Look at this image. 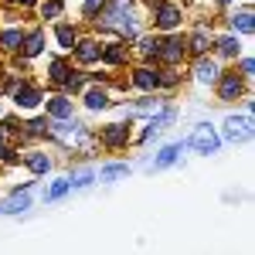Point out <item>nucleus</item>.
I'll use <instances>...</instances> for the list:
<instances>
[{
  "mask_svg": "<svg viewBox=\"0 0 255 255\" xmlns=\"http://www.w3.org/2000/svg\"><path fill=\"white\" fill-rule=\"evenodd\" d=\"M177 153H180V146H163V150H160V157L153 160V170H163V167H170V163L177 160Z\"/></svg>",
  "mask_w": 255,
  "mask_h": 255,
  "instance_id": "14",
  "label": "nucleus"
},
{
  "mask_svg": "<svg viewBox=\"0 0 255 255\" xmlns=\"http://www.w3.org/2000/svg\"><path fill=\"white\" fill-rule=\"evenodd\" d=\"M249 133H252V119L249 116H232L228 119V123H225V139H232V143H235V139H242V136H249Z\"/></svg>",
  "mask_w": 255,
  "mask_h": 255,
  "instance_id": "2",
  "label": "nucleus"
},
{
  "mask_svg": "<svg viewBox=\"0 0 255 255\" xmlns=\"http://www.w3.org/2000/svg\"><path fill=\"white\" fill-rule=\"evenodd\" d=\"M221 3H228V0H221Z\"/></svg>",
  "mask_w": 255,
  "mask_h": 255,
  "instance_id": "32",
  "label": "nucleus"
},
{
  "mask_svg": "<svg viewBox=\"0 0 255 255\" xmlns=\"http://www.w3.org/2000/svg\"><path fill=\"white\" fill-rule=\"evenodd\" d=\"M85 106H89V109H106V106H109V99H106L102 89H92V92L85 96Z\"/></svg>",
  "mask_w": 255,
  "mask_h": 255,
  "instance_id": "17",
  "label": "nucleus"
},
{
  "mask_svg": "<svg viewBox=\"0 0 255 255\" xmlns=\"http://www.w3.org/2000/svg\"><path fill=\"white\" fill-rule=\"evenodd\" d=\"M0 44H3L7 51H20V44H24V34H20L17 27H10V31H3V34H0Z\"/></svg>",
  "mask_w": 255,
  "mask_h": 255,
  "instance_id": "11",
  "label": "nucleus"
},
{
  "mask_svg": "<svg viewBox=\"0 0 255 255\" xmlns=\"http://www.w3.org/2000/svg\"><path fill=\"white\" fill-rule=\"evenodd\" d=\"M191 48H194V51H204V48H208V38H204V34L197 31V34H194V41H191Z\"/></svg>",
  "mask_w": 255,
  "mask_h": 255,
  "instance_id": "28",
  "label": "nucleus"
},
{
  "mask_svg": "<svg viewBox=\"0 0 255 255\" xmlns=\"http://www.w3.org/2000/svg\"><path fill=\"white\" fill-rule=\"evenodd\" d=\"M197 82H204V85H211V82H218V65L215 61H197Z\"/></svg>",
  "mask_w": 255,
  "mask_h": 255,
  "instance_id": "8",
  "label": "nucleus"
},
{
  "mask_svg": "<svg viewBox=\"0 0 255 255\" xmlns=\"http://www.w3.org/2000/svg\"><path fill=\"white\" fill-rule=\"evenodd\" d=\"M14 92H17V106H24V109H34V106H38L41 102V92L38 89H14Z\"/></svg>",
  "mask_w": 255,
  "mask_h": 255,
  "instance_id": "10",
  "label": "nucleus"
},
{
  "mask_svg": "<svg viewBox=\"0 0 255 255\" xmlns=\"http://www.w3.org/2000/svg\"><path fill=\"white\" fill-rule=\"evenodd\" d=\"M139 51H143V55H153V58H157L160 41H157V38H143V41H139Z\"/></svg>",
  "mask_w": 255,
  "mask_h": 255,
  "instance_id": "24",
  "label": "nucleus"
},
{
  "mask_svg": "<svg viewBox=\"0 0 255 255\" xmlns=\"http://www.w3.org/2000/svg\"><path fill=\"white\" fill-rule=\"evenodd\" d=\"M27 167H31L34 174H44V170L51 167V160L44 157V153H31V157H27Z\"/></svg>",
  "mask_w": 255,
  "mask_h": 255,
  "instance_id": "18",
  "label": "nucleus"
},
{
  "mask_svg": "<svg viewBox=\"0 0 255 255\" xmlns=\"http://www.w3.org/2000/svg\"><path fill=\"white\" fill-rule=\"evenodd\" d=\"M242 75H255V61H252V58L242 61Z\"/></svg>",
  "mask_w": 255,
  "mask_h": 255,
  "instance_id": "30",
  "label": "nucleus"
},
{
  "mask_svg": "<svg viewBox=\"0 0 255 255\" xmlns=\"http://www.w3.org/2000/svg\"><path fill=\"white\" fill-rule=\"evenodd\" d=\"M27 133H34V136H38V133H44V123H41V119H34V123H27Z\"/></svg>",
  "mask_w": 255,
  "mask_h": 255,
  "instance_id": "29",
  "label": "nucleus"
},
{
  "mask_svg": "<svg viewBox=\"0 0 255 255\" xmlns=\"http://www.w3.org/2000/svg\"><path fill=\"white\" fill-rule=\"evenodd\" d=\"M58 41H61V48H75V31H72L68 24H61L58 27Z\"/></svg>",
  "mask_w": 255,
  "mask_h": 255,
  "instance_id": "21",
  "label": "nucleus"
},
{
  "mask_svg": "<svg viewBox=\"0 0 255 255\" xmlns=\"http://www.w3.org/2000/svg\"><path fill=\"white\" fill-rule=\"evenodd\" d=\"M102 139H106L109 146H123V143L129 139V126H123V123H113V126H106Z\"/></svg>",
  "mask_w": 255,
  "mask_h": 255,
  "instance_id": "4",
  "label": "nucleus"
},
{
  "mask_svg": "<svg viewBox=\"0 0 255 255\" xmlns=\"http://www.w3.org/2000/svg\"><path fill=\"white\" fill-rule=\"evenodd\" d=\"M68 187H72L68 180H58V184L51 187V201H55V197H61V194H65V191H68Z\"/></svg>",
  "mask_w": 255,
  "mask_h": 255,
  "instance_id": "27",
  "label": "nucleus"
},
{
  "mask_svg": "<svg viewBox=\"0 0 255 255\" xmlns=\"http://www.w3.org/2000/svg\"><path fill=\"white\" fill-rule=\"evenodd\" d=\"M123 58H126V44H113V48H106V61L116 65V61H123Z\"/></svg>",
  "mask_w": 255,
  "mask_h": 255,
  "instance_id": "23",
  "label": "nucleus"
},
{
  "mask_svg": "<svg viewBox=\"0 0 255 255\" xmlns=\"http://www.w3.org/2000/svg\"><path fill=\"white\" fill-rule=\"evenodd\" d=\"M61 14V0H48L44 3V17H58Z\"/></svg>",
  "mask_w": 255,
  "mask_h": 255,
  "instance_id": "25",
  "label": "nucleus"
},
{
  "mask_svg": "<svg viewBox=\"0 0 255 255\" xmlns=\"http://www.w3.org/2000/svg\"><path fill=\"white\" fill-rule=\"evenodd\" d=\"M102 55V48H99L96 41H79V58L82 61H96Z\"/></svg>",
  "mask_w": 255,
  "mask_h": 255,
  "instance_id": "15",
  "label": "nucleus"
},
{
  "mask_svg": "<svg viewBox=\"0 0 255 255\" xmlns=\"http://www.w3.org/2000/svg\"><path fill=\"white\" fill-rule=\"evenodd\" d=\"M133 82H136L139 89H153V85L160 82V72L157 68H139L136 75H133Z\"/></svg>",
  "mask_w": 255,
  "mask_h": 255,
  "instance_id": "9",
  "label": "nucleus"
},
{
  "mask_svg": "<svg viewBox=\"0 0 255 255\" xmlns=\"http://www.w3.org/2000/svg\"><path fill=\"white\" fill-rule=\"evenodd\" d=\"M232 27H238V31H245V34H252V31H255V17H252V10H245V14H238V17H232Z\"/></svg>",
  "mask_w": 255,
  "mask_h": 255,
  "instance_id": "16",
  "label": "nucleus"
},
{
  "mask_svg": "<svg viewBox=\"0 0 255 255\" xmlns=\"http://www.w3.org/2000/svg\"><path fill=\"white\" fill-rule=\"evenodd\" d=\"M51 79L58 82V85H65V82L72 79V75H68V65H61V61H55V65H51Z\"/></svg>",
  "mask_w": 255,
  "mask_h": 255,
  "instance_id": "22",
  "label": "nucleus"
},
{
  "mask_svg": "<svg viewBox=\"0 0 255 255\" xmlns=\"http://www.w3.org/2000/svg\"><path fill=\"white\" fill-rule=\"evenodd\" d=\"M20 3H24V7H31V3H38V0H20Z\"/></svg>",
  "mask_w": 255,
  "mask_h": 255,
  "instance_id": "31",
  "label": "nucleus"
},
{
  "mask_svg": "<svg viewBox=\"0 0 255 255\" xmlns=\"http://www.w3.org/2000/svg\"><path fill=\"white\" fill-rule=\"evenodd\" d=\"M218 51H221L225 58H235V55H238V41L235 38H221V41H218Z\"/></svg>",
  "mask_w": 255,
  "mask_h": 255,
  "instance_id": "19",
  "label": "nucleus"
},
{
  "mask_svg": "<svg viewBox=\"0 0 255 255\" xmlns=\"http://www.w3.org/2000/svg\"><path fill=\"white\" fill-rule=\"evenodd\" d=\"M218 143H221V139H218V133L211 126H197L194 136H191V146H194L197 153H204V157H208V153H218Z\"/></svg>",
  "mask_w": 255,
  "mask_h": 255,
  "instance_id": "1",
  "label": "nucleus"
},
{
  "mask_svg": "<svg viewBox=\"0 0 255 255\" xmlns=\"http://www.w3.org/2000/svg\"><path fill=\"white\" fill-rule=\"evenodd\" d=\"M177 24H180V10H177V7H167V3H160L157 27H177Z\"/></svg>",
  "mask_w": 255,
  "mask_h": 255,
  "instance_id": "7",
  "label": "nucleus"
},
{
  "mask_svg": "<svg viewBox=\"0 0 255 255\" xmlns=\"http://www.w3.org/2000/svg\"><path fill=\"white\" fill-rule=\"evenodd\" d=\"M0 208H3V211H7V215H17V211H27V208H31V197H27V187H24V191H20V194L7 197V201H3V204H0Z\"/></svg>",
  "mask_w": 255,
  "mask_h": 255,
  "instance_id": "5",
  "label": "nucleus"
},
{
  "mask_svg": "<svg viewBox=\"0 0 255 255\" xmlns=\"http://www.w3.org/2000/svg\"><path fill=\"white\" fill-rule=\"evenodd\" d=\"M48 113H51L55 119H68V116H72V99H51Z\"/></svg>",
  "mask_w": 255,
  "mask_h": 255,
  "instance_id": "12",
  "label": "nucleus"
},
{
  "mask_svg": "<svg viewBox=\"0 0 255 255\" xmlns=\"http://www.w3.org/2000/svg\"><path fill=\"white\" fill-rule=\"evenodd\" d=\"M238 96H242V79H238L235 72H228L221 79V99H238Z\"/></svg>",
  "mask_w": 255,
  "mask_h": 255,
  "instance_id": "6",
  "label": "nucleus"
},
{
  "mask_svg": "<svg viewBox=\"0 0 255 255\" xmlns=\"http://www.w3.org/2000/svg\"><path fill=\"white\" fill-rule=\"evenodd\" d=\"M41 48H44V34L41 31H34L31 38H24V44H20L24 55H41Z\"/></svg>",
  "mask_w": 255,
  "mask_h": 255,
  "instance_id": "13",
  "label": "nucleus"
},
{
  "mask_svg": "<svg viewBox=\"0 0 255 255\" xmlns=\"http://www.w3.org/2000/svg\"><path fill=\"white\" fill-rule=\"evenodd\" d=\"M163 61H180L184 58V41L180 38H167V41H160V51H157Z\"/></svg>",
  "mask_w": 255,
  "mask_h": 255,
  "instance_id": "3",
  "label": "nucleus"
},
{
  "mask_svg": "<svg viewBox=\"0 0 255 255\" xmlns=\"http://www.w3.org/2000/svg\"><path fill=\"white\" fill-rule=\"evenodd\" d=\"M106 7V0H85V17H92V14H99Z\"/></svg>",
  "mask_w": 255,
  "mask_h": 255,
  "instance_id": "26",
  "label": "nucleus"
},
{
  "mask_svg": "<svg viewBox=\"0 0 255 255\" xmlns=\"http://www.w3.org/2000/svg\"><path fill=\"white\" fill-rule=\"evenodd\" d=\"M123 174H129V167H126V163H113V167H102V170H99L102 180H109V177H123Z\"/></svg>",
  "mask_w": 255,
  "mask_h": 255,
  "instance_id": "20",
  "label": "nucleus"
}]
</instances>
